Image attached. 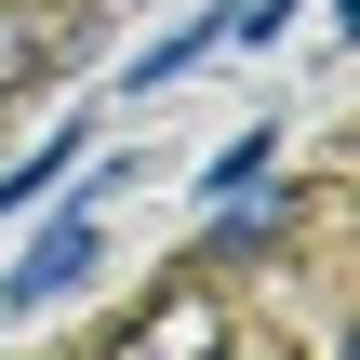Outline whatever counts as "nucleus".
Wrapping results in <instances>:
<instances>
[{"label": "nucleus", "instance_id": "nucleus-1", "mask_svg": "<svg viewBox=\"0 0 360 360\" xmlns=\"http://www.w3.org/2000/svg\"><path fill=\"white\" fill-rule=\"evenodd\" d=\"M107 187H120V174H94V187H80V200H67V214H53V227H40L27 254H13V281H0V321H40L53 294H80V281H94V254H107L94 200H107Z\"/></svg>", "mask_w": 360, "mask_h": 360}, {"label": "nucleus", "instance_id": "nucleus-3", "mask_svg": "<svg viewBox=\"0 0 360 360\" xmlns=\"http://www.w3.org/2000/svg\"><path fill=\"white\" fill-rule=\"evenodd\" d=\"M200 200H214V214H227V200H281V134H267V120L227 134V160L200 174Z\"/></svg>", "mask_w": 360, "mask_h": 360}, {"label": "nucleus", "instance_id": "nucleus-2", "mask_svg": "<svg viewBox=\"0 0 360 360\" xmlns=\"http://www.w3.org/2000/svg\"><path fill=\"white\" fill-rule=\"evenodd\" d=\"M227 27H240V0H200L187 27H160V40H147V53L120 67V94H160V80H187V67H200V53L227 40Z\"/></svg>", "mask_w": 360, "mask_h": 360}, {"label": "nucleus", "instance_id": "nucleus-4", "mask_svg": "<svg viewBox=\"0 0 360 360\" xmlns=\"http://www.w3.org/2000/svg\"><path fill=\"white\" fill-rule=\"evenodd\" d=\"M80 147H94V134H80V120H53V134H40V147H27V160L0 174V227H13V214H27V200L53 187V174H80Z\"/></svg>", "mask_w": 360, "mask_h": 360}]
</instances>
